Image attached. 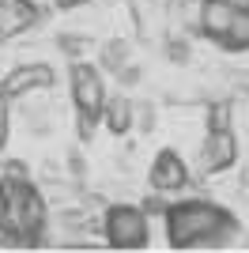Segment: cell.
<instances>
[{
  "label": "cell",
  "instance_id": "cell-8",
  "mask_svg": "<svg viewBox=\"0 0 249 253\" xmlns=\"http://www.w3.org/2000/svg\"><path fill=\"white\" fill-rule=\"evenodd\" d=\"M234 159H238V148H234L230 128H211L208 144H204V167L208 170H227Z\"/></svg>",
  "mask_w": 249,
  "mask_h": 253
},
{
  "label": "cell",
  "instance_id": "cell-7",
  "mask_svg": "<svg viewBox=\"0 0 249 253\" xmlns=\"http://www.w3.org/2000/svg\"><path fill=\"white\" fill-rule=\"evenodd\" d=\"M34 87H53V68L49 64H19V68L8 72V80H4V91H8V95H23V91H34Z\"/></svg>",
  "mask_w": 249,
  "mask_h": 253
},
{
  "label": "cell",
  "instance_id": "cell-3",
  "mask_svg": "<svg viewBox=\"0 0 249 253\" xmlns=\"http://www.w3.org/2000/svg\"><path fill=\"white\" fill-rule=\"evenodd\" d=\"M72 102L80 110L83 136H91L94 117H102V106H106V87L94 64H72Z\"/></svg>",
  "mask_w": 249,
  "mask_h": 253
},
{
  "label": "cell",
  "instance_id": "cell-13",
  "mask_svg": "<svg viewBox=\"0 0 249 253\" xmlns=\"http://www.w3.org/2000/svg\"><path fill=\"white\" fill-rule=\"evenodd\" d=\"M124 53V42H114V45H106V68H121V57Z\"/></svg>",
  "mask_w": 249,
  "mask_h": 253
},
{
  "label": "cell",
  "instance_id": "cell-2",
  "mask_svg": "<svg viewBox=\"0 0 249 253\" xmlns=\"http://www.w3.org/2000/svg\"><path fill=\"white\" fill-rule=\"evenodd\" d=\"M45 223V201L31 181H0V234L8 238H38Z\"/></svg>",
  "mask_w": 249,
  "mask_h": 253
},
{
  "label": "cell",
  "instance_id": "cell-11",
  "mask_svg": "<svg viewBox=\"0 0 249 253\" xmlns=\"http://www.w3.org/2000/svg\"><path fill=\"white\" fill-rule=\"evenodd\" d=\"M102 114H106V125H110V132H128L132 128V102L128 98H114V102H106L102 106Z\"/></svg>",
  "mask_w": 249,
  "mask_h": 253
},
{
  "label": "cell",
  "instance_id": "cell-5",
  "mask_svg": "<svg viewBox=\"0 0 249 253\" xmlns=\"http://www.w3.org/2000/svg\"><path fill=\"white\" fill-rule=\"evenodd\" d=\"M42 11L34 8L31 0H0V34H23L27 27L38 23Z\"/></svg>",
  "mask_w": 249,
  "mask_h": 253
},
{
  "label": "cell",
  "instance_id": "cell-10",
  "mask_svg": "<svg viewBox=\"0 0 249 253\" xmlns=\"http://www.w3.org/2000/svg\"><path fill=\"white\" fill-rule=\"evenodd\" d=\"M223 49H249V8H238L234 11V19H230L227 34L219 38Z\"/></svg>",
  "mask_w": 249,
  "mask_h": 253
},
{
  "label": "cell",
  "instance_id": "cell-9",
  "mask_svg": "<svg viewBox=\"0 0 249 253\" xmlns=\"http://www.w3.org/2000/svg\"><path fill=\"white\" fill-rule=\"evenodd\" d=\"M242 4H234V0H204V8H200V27H204L208 38H223L230 27V19H234V11H238Z\"/></svg>",
  "mask_w": 249,
  "mask_h": 253
},
{
  "label": "cell",
  "instance_id": "cell-15",
  "mask_svg": "<svg viewBox=\"0 0 249 253\" xmlns=\"http://www.w3.org/2000/svg\"><path fill=\"white\" fill-rule=\"evenodd\" d=\"M61 8H76V4H87V0H57Z\"/></svg>",
  "mask_w": 249,
  "mask_h": 253
},
{
  "label": "cell",
  "instance_id": "cell-6",
  "mask_svg": "<svg viewBox=\"0 0 249 253\" xmlns=\"http://www.w3.org/2000/svg\"><path fill=\"white\" fill-rule=\"evenodd\" d=\"M189 178L185 163L174 155V151H163V155L151 163V185H155L159 193H170V189H181Z\"/></svg>",
  "mask_w": 249,
  "mask_h": 253
},
{
  "label": "cell",
  "instance_id": "cell-14",
  "mask_svg": "<svg viewBox=\"0 0 249 253\" xmlns=\"http://www.w3.org/2000/svg\"><path fill=\"white\" fill-rule=\"evenodd\" d=\"M8 144V106L0 102V148Z\"/></svg>",
  "mask_w": 249,
  "mask_h": 253
},
{
  "label": "cell",
  "instance_id": "cell-4",
  "mask_svg": "<svg viewBox=\"0 0 249 253\" xmlns=\"http://www.w3.org/2000/svg\"><path fill=\"white\" fill-rule=\"evenodd\" d=\"M106 238L114 250H144L147 246V215L132 204H114L106 211Z\"/></svg>",
  "mask_w": 249,
  "mask_h": 253
},
{
  "label": "cell",
  "instance_id": "cell-12",
  "mask_svg": "<svg viewBox=\"0 0 249 253\" xmlns=\"http://www.w3.org/2000/svg\"><path fill=\"white\" fill-rule=\"evenodd\" d=\"M208 128H230V106H211V117H208Z\"/></svg>",
  "mask_w": 249,
  "mask_h": 253
},
{
  "label": "cell",
  "instance_id": "cell-16",
  "mask_svg": "<svg viewBox=\"0 0 249 253\" xmlns=\"http://www.w3.org/2000/svg\"><path fill=\"white\" fill-rule=\"evenodd\" d=\"M4 98H8V91H4V84H0V102H4Z\"/></svg>",
  "mask_w": 249,
  "mask_h": 253
},
{
  "label": "cell",
  "instance_id": "cell-1",
  "mask_svg": "<svg viewBox=\"0 0 249 253\" xmlns=\"http://www.w3.org/2000/svg\"><path fill=\"white\" fill-rule=\"evenodd\" d=\"M234 234V219L219 204L185 201L166 211V238L174 250H200V246H223Z\"/></svg>",
  "mask_w": 249,
  "mask_h": 253
}]
</instances>
